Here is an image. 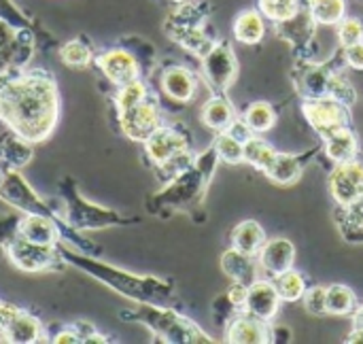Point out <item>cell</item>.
Here are the masks:
<instances>
[{
	"label": "cell",
	"mask_w": 363,
	"mask_h": 344,
	"mask_svg": "<svg viewBox=\"0 0 363 344\" xmlns=\"http://www.w3.org/2000/svg\"><path fill=\"white\" fill-rule=\"evenodd\" d=\"M57 111V87L51 74L34 70L15 79L0 77V121L28 143H40L53 132Z\"/></svg>",
	"instance_id": "cell-1"
},
{
	"label": "cell",
	"mask_w": 363,
	"mask_h": 344,
	"mask_svg": "<svg viewBox=\"0 0 363 344\" xmlns=\"http://www.w3.org/2000/svg\"><path fill=\"white\" fill-rule=\"evenodd\" d=\"M60 255H62V260H66V262L74 264L77 268L85 270L89 277L98 279L100 283H104L113 292H117V294H121V296H125L130 300H136L140 304L164 306V304L174 300L172 281H162V279H155V277H136V274L117 270L111 264L77 255V253H72L68 249H62Z\"/></svg>",
	"instance_id": "cell-2"
},
{
	"label": "cell",
	"mask_w": 363,
	"mask_h": 344,
	"mask_svg": "<svg viewBox=\"0 0 363 344\" xmlns=\"http://www.w3.org/2000/svg\"><path fill=\"white\" fill-rule=\"evenodd\" d=\"M217 162H219V155L213 145L211 149L200 153L191 166H187L185 170L174 174L170 179V183L160 194H155L151 198L149 211L160 215V213H170V211L194 209L202 200V196L211 183V179L217 170Z\"/></svg>",
	"instance_id": "cell-3"
},
{
	"label": "cell",
	"mask_w": 363,
	"mask_h": 344,
	"mask_svg": "<svg viewBox=\"0 0 363 344\" xmlns=\"http://www.w3.org/2000/svg\"><path fill=\"white\" fill-rule=\"evenodd\" d=\"M125 321H134L140 323L145 328H149L160 340L172 344H213L215 340L200 330L194 321H189L187 317L168 311L164 306L157 304H143L134 311L121 313Z\"/></svg>",
	"instance_id": "cell-4"
},
{
	"label": "cell",
	"mask_w": 363,
	"mask_h": 344,
	"mask_svg": "<svg viewBox=\"0 0 363 344\" xmlns=\"http://www.w3.org/2000/svg\"><path fill=\"white\" fill-rule=\"evenodd\" d=\"M294 85L296 91L302 96V100L336 98L351 106L357 98L351 83L336 72L334 64H325V66L311 64V62L298 64L294 70Z\"/></svg>",
	"instance_id": "cell-5"
},
{
	"label": "cell",
	"mask_w": 363,
	"mask_h": 344,
	"mask_svg": "<svg viewBox=\"0 0 363 344\" xmlns=\"http://www.w3.org/2000/svg\"><path fill=\"white\" fill-rule=\"evenodd\" d=\"M145 151L147 157L170 177L194 164L189 153V134L183 126H160L145 140Z\"/></svg>",
	"instance_id": "cell-6"
},
{
	"label": "cell",
	"mask_w": 363,
	"mask_h": 344,
	"mask_svg": "<svg viewBox=\"0 0 363 344\" xmlns=\"http://www.w3.org/2000/svg\"><path fill=\"white\" fill-rule=\"evenodd\" d=\"M60 192L64 198V213L62 219L72 228V230H102V228H111V226H125L132 223L134 219H125L115 211L89 204L87 200H83L77 192V185L72 183V179H64L60 183Z\"/></svg>",
	"instance_id": "cell-7"
},
{
	"label": "cell",
	"mask_w": 363,
	"mask_h": 344,
	"mask_svg": "<svg viewBox=\"0 0 363 344\" xmlns=\"http://www.w3.org/2000/svg\"><path fill=\"white\" fill-rule=\"evenodd\" d=\"M202 70L208 87H213L215 94H225L238 77V60L232 45L225 40L215 43L202 57Z\"/></svg>",
	"instance_id": "cell-8"
},
{
	"label": "cell",
	"mask_w": 363,
	"mask_h": 344,
	"mask_svg": "<svg viewBox=\"0 0 363 344\" xmlns=\"http://www.w3.org/2000/svg\"><path fill=\"white\" fill-rule=\"evenodd\" d=\"M117 119H119L121 132L130 140L145 143L162 126V111H160L155 100L145 98L143 102H138V104H134V106H130L125 111H119Z\"/></svg>",
	"instance_id": "cell-9"
},
{
	"label": "cell",
	"mask_w": 363,
	"mask_h": 344,
	"mask_svg": "<svg viewBox=\"0 0 363 344\" xmlns=\"http://www.w3.org/2000/svg\"><path fill=\"white\" fill-rule=\"evenodd\" d=\"M11 264L23 272H43L49 270L53 266H60V253L55 251V247H40L34 245L26 238H21L19 234L4 247Z\"/></svg>",
	"instance_id": "cell-10"
},
{
	"label": "cell",
	"mask_w": 363,
	"mask_h": 344,
	"mask_svg": "<svg viewBox=\"0 0 363 344\" xmlns=\"http://www.w3.org/2000/svg\"><path fill=\"white\" fill-rule=\"evenodd\" d=\"M302 111L308 119V123L317 130L319 136H325L328 132L351 126V113L349 104L336 98H317V100H304Z\"/></svg>",
	"instance_id": "cell-11"
},
{
	"label": "cell",
	"mask_w": 363,
	"mask_h": 344,
	"mask_svg": "<svg viewBox=\"0 0 363 344\" xmlns=\"http://www.w3.org/2000/svg\"><path fill=\"white\" fill-rule=\"evenodd\" d=\"M0 198L9 204H13L19 213L23 215H49V204H45L36 192L28 185V181L17 172V170H9L2 181H0Z\"/></svg>",
	"instance_id": "cell-12"
},
{
	"label": "cell",
	"mask_w": 363,
	"mask_h": 344,
	"mask_svg": "<svg viewBox=\"0 0 363 344\" xmlns=\"http://www.w3.org/2000/svg\"><path fill=\"white\" fill-rule=\"evenodd\" d=\"M330 192L336 204L351 206L363 198V166L357 160L336 164L330 174Z\"/></svg>",
	"instance_id": "cell-13"
},
{
	"label": "cell",
	"mask_w": 363,
	"mask_h": 344,
	"mask_svg": "<svg viewBox=\"0 0 363 344\" xmlns=\"http://www.w3.org/2000/svg\"><path fill=\"white\" fill-rule=\"evenodd\" d=\"M96 66L102 70V74L117 87L136 81L140 74V64L138 57L125 49H111L102 55L96 57Z\"/></svg>",
	"instance_id": "cell-14"
},
{
	"label": "cell",
	"mask_w": 363,
	"mask_h": 344,
	"mask_svg": "<svg viewBox=\"0 0 363 344\" xmlns=\"http://www.w3.org/2000/svg\"><path fill=\"white\" fill-rule=\"evenodd\" d=\"M281 302L283 300L279 298V292H277L274 283L266 281V279H257L255 283L249 285L247 300H245V313L257 317L259 321L270 323L279 315Z\"/></svg>",
	"instance_id": "cell-15"
},
{
	"label": "cell",
	"mask_w": 363,
	"mask_h": 344,
	"mask_svg": "<svg viewBox=\"0 0 363 344\" xmlns=\"http://www.w3.org/2000/svg\"><path fill=\"white\" fill-rule=\"evenodd\" d=\"M225 343L232 344H262L270 343V328L266 321L249 313H236L225 326Z\"/></svg>",
	"instance_id": "cell-16"
},
{
	"label": "cell",
	"mask_w": 363,
	"mask_h": 344,
	"mask_svg": "<svg viewBox=\"0 0 363 344\" xmlns=\"http://www.w3.org/2000/svg\"><path fill=\"white\" fill-rule=\"evenodd\" d=\"M315 153H317L315 149L308 151V153H304V155L279 153V151H277L274 160H272L270 166L264 170V174H266L272 183H277V185H291V183H296V181L302 177V170H304L306 162H308L311 157H315Z\"/></svg>",
	"instance_id": "cell-17"
},
{
	"label": "cell",
	"mask_w": 363,
	"mask_h": 344,
	"mask_svg": "<svg viewBox=\"0 0 363 344\" xmlns=\"http://www.w3.org/2000/svg\"><path fill=\"white\" fill-rule=\"evenodd\" d=\"M162 91L174 102H189L196 96V74L185 66H168L162 72Z\"/></svg>",
	"instance_id": "cell-18"
},
{
	"label": "cell",
	"mask_w": 363,
	"mask_h": 344,
	"mask_svg": "<svg viewBox=\"0 0 363 344\" xmlns=\"http://www.w3.org/2000/svg\"><path fill=\"white\" fill-rule=\"evenodd\" d=\"M294 262H296V247L289 238H272L259 251V264L272 277L294 268Z\"/></svg>",
	"instance_id": "cell-19"
},
{
	"label": "cell",
	"mask_w": 363,
	"mask_h": 344,
	"mask_svg": "<svg viewBox=\"0 0 363 344\" xmlns=\"http://www.w3.org/2000/svg\"><path fill=\"white\" fill-rule=\"evenodd\" d=\"M323 138V147H325V153L328 157L334 162V164H342V162H351L357 157L359 153V143H357V136L355 132L351 130V126H342V128H336L332 132H328Z\"/></svg>",
	"instance_id": "cell-20"
},
{
	"label": "cell",
	"mask_w": 363,
	"mask_h": 344,
	"mask_svg": "<svg viewBox=\"0 0 363 344\" xmlns=\"http://www.w3.org/2000/svg\"><path fill=\"white\" fill-rule=\"evenodd\" d=\"M19 236L40 247H55L60 232L49 215H26L19 223Z\"/></svg>",
	"instance_id": "cell-21"
},
{
	"label": "cell",
	"mask_w": 363,
	"mask_h": 344,
	"mask_svg": "<svg viewBox=\"0 0 363 344\" xmlns=\"http://www.w3.org/2000/svg\"><path fill=\"white\" fill-rule=\"evenodd\" d=\"M221 268L234 283H242L249 287L257 281V266L253 262V255H247L234 247L221 255Z\"/></svg>",
	"instance_id": "cell-22"
},
{
	"label": "cell",
	"mask_w": 363,
	"mask_h": 344,
	"mask_svg": "<svg viewBox=\"0 0 363 344\" xmlns=\"http://www.w3.org/2000/svg\"><path fill=\"white\" fill-rule=\"evenodd\" d=\"M30 53H32V43L23 40L21 36H17L15 32H11L6 26L0 23V77L2 70L11 64L23 66Z\"/></svg>",
	"instance_id": "cell-23"
},
{
	"label": "cell",
	"mask_w": 363,
	"mask_h": 344,
	"mask_svg": "<svg viewBox=\"0 0 363 344\" xmlns=\"http://www.w3.org/2000/svg\"><path fill=\"white\" fill-rule=\"evenodd\" d=\"M200 117L206 128H211L215 132H225L232 126V121L236 119V111L223 94H217L202 106Z\"/></svg>",
	"instance_id": "cell-24"
},
{
	"label": "cell",
	"mask_w": 363,
	"mask_h": 344,
	"mask_svg": "<svg viewBox=\"0 0 363 344\" xmlns=\"http://www.w3.org/2000/svg\"><path fill=\"white\" fill-rule=\"evenodd\" d=\"M0 340L4 343H17V344H30L38 343L40 340V334H43V328L38 323L36 317L28 315V313H17L15 319L0 332Z\"/></svg>",
	"instance_id": "cell-25"
},
{
	"label": "cell",
	"mask_w": 363,
	"mask_h": 344,
	"mask_svg": "<svg viewBox=\"0 0 363 344\" xmlns=\"http://www.w3.org/2000/svg\"><path fill=\"white\" fill-rule=\"evenodd\" d=\"M264 245H266V232L253 219L238 223L232 232V247L247 255H259Z\"/></svg>",
	"instance_id": "cell-26"
},
{
	"label": "cell",
	"mask_w": 363,
	"mask_h": 344,
	"mask_svg": "<svg viewBox=\"0 0 363 344\" xmlns=\"http://www.w3.org/2000/svg\"><path fill=\"white\" fill-rule=\"evenodd\" d=\"M336 226L347 243L362 245L363 243V206L362 202L351 204V206H340L336 209Z\"/></svg>",
	"instance_id": "cell-27"
},
{
	"label": "cell",
	"mask_w": 363,
	"mask_h": 344,
	"mask_svg": "<svg viewBox=\"0 0 363 344\" xmlns=\"http://www.w3.org/2000/svg\"><path fill=\"white\" fill-rule=\"evenodd\" d=\"M266 34L264 17L257 11H245L234 21V36L245 45H257Z\"/></svg>",
	"instance_id": "cell-28"
},
{
	"label": "cell",
	"mask_w": 363,
	"mask_h": 344,
	"mask_svg": "<svg viewBox=\"0 0 363 344\" xmlns=\"http://www.w3.org/2000/svg\"><path fill=\"white\" fill-rule=\"evenodd\" d=\"M272 283H274V287H277V292H279V298H281L283 302L302 300V296H304V292H306V281H304V277H302L298 270H294V268H289V270L277 274Z\"/></svg>",
	"instance_id": "cell-29"
},
{
	"label": "cell",
	"mask_w": 363,
	"mask_h": 344,
	"mask_svg": "<svg viewBox=\"0 0 363 344\" xmlns=\"http://www.w3.org/2000/svg\"><path fill=\"white\" fill-rule=\"evenodd\" d=\"M357 309V298L347 285H330L328 287V315L345 317Z\"/></svg>",
	"instance_id": "cell-30"
},
{
	"label": "cell",
	"mask_w": 363,
	"mask_h": 344,
	"mask_svg": "<svg viewBox=\"0 0 363 344\" xmlns=\"http://www.w3.org/2000/svg\"><path fill=\"white\" fill-rule=\"evenodd\" d=\"M308 4L315 23H323V26L340 23L347 13V0H313Z\"/></svg>",
	"instance_id": "cell-31"
},
{
	"label": "cell",
	"mask_w": 363,
	"mask_h": 344,
	"mask_svg": "<svg viewBox=\"0 0 363 344\" xmlns=\"http://www.w3.org/2000/svg\"><path fill=\"white\" fill-rule=\"evenodd\" d=\"M274 155H277V149L259 136H251L245 143V162L251 164L253 168L262 170V172L270 166Z\"/></svg>",
	"instance_id": "cell-32"
},
{
	"label": "cell",
	"mask_w": 363,
	"mask_h": 344,
	"mask_svg": "<svg viewBox=\"0 0 363 344\" xmlns=\"http://www.w3.org/2000/svg\"><path fill=\"white\" fill-rule=\"evenodd\" d=\"M242 119L253 132H266L277 123V111H274L272 104H268L264 100H257V102L247 106Z\"/></svg>",
	"instance_id": "cell-33"
},
{
	"label": "cell",
	"mask_w": 363,
	"mask_h": 344,
	"mask_svg": "<svg viewBox=\"0 0 363 344\" xmlns=\"http://www.w3.org/2000/svg\"><path fill=\"white\" fill-rule=\"evenodd\" d=\"M2 157L9 166H15V168H21L26 166L30 160H32V143H28L26 138L21 136H11L4 140L2 145Z\"/></svg>",
	"instance_id": "cell-34"
},
{
	"label": "cell",
	"mask_w": 363,
	"mask_h": 344,
	"mask_svg": "<svg viewBox=\"0 0 363 344\" xmlns=\"http://www.w3.org/2000/svg\"><path fill=\"white\" fill-rule=\"evenodd\" d=\"M259 9L264 17L281 23L300 13V0H259Z\"/></svg>",
	"instance_id": "cell-35"
},
{
	"label": "cell",
	"mask_w": 363,
	"mask_h": 344,
	"mask_svg": "<svg viewBox=\"0 0 363 344\" xmlns=\"http://www.w3.org/2000/svg\"><path fill=\"white\" fill-rule=\"evenodd\" d=\"M145 98H149V91H147V85L136 79V81H130L125 85H121L115 94V106H117V113L119 111H125L138 102H143Z\"/></svg>",
	"instance_id": "cell-36"
},
{
	"label": "cell",
	"mask_w": 363,
	"mask_h": 344,
	"mask_svg": "<svg viewBox=\"0 0 363 344\" xmlns=\"http://www.w3.org/2000/svg\"><path fill=\"white\" fill-rule=\"evenodd\" d=\"M215 149L219 160L228 162V164H240L245 162V143H240L238 138H234L230 132H221L215 140Z\"/></svg>",
	"instance_id": "cell-37"
},
{
	"label": "cell",
	"mask_w": 363,
	"mask_h": 344,
	"mask_svg": "<svg viewBox=\"0 0 363 344\" xmlns=\"http://www.w3.org/2000/svg\"><path fill=\"white\" fill-rule=\"evenodd\" d=\"M60 60L66 64V66H72V68H83L91 62V49L83 43V40H70L66 45L60 47Z\"/></svg>",
	"instance_id": "cell-38"
},
{
	"label": "cell",
	"mask_w": 363,
	"mask_h": 344,
	"mask_svg": "<svg viewBox=\"0 0 363 344\" xmlns=\"http://www.w3.org/2000/svg\"><path fill=\"white\" fill-rule=\"evenodd\" d=\"M304 306L313 317H325L328 315V287H306L304 296Z\"/></svg>",
	"instance_id": "cell-39"
},
{
	"label": "cell",
	"mask_w": 363,
	"mask_h": 344,
	"mask_svg": "<svg viewBox=\"0 0 363 344\" xmlns=\"http://www.w3.org/2000/svg\"><path fill=\"white\" fill-rule=\"evenodd\" d=\"M338 38H340V45L342 47H351V45H357L363 40V23L355 17H349V19H342L340 26H338Z\"/></svg>",
	"instance_id": "cell-40"
},
{
	"label": "cell",
	"mask_w": 363,
	"mask_h": 344,
	"mask_svg": "<svg viewBox=\"0 0 363 344\" xmlns=\"http://www.w3.org/2000/svg\"><path fill=\"white\" fill-rule=\"evenodd\" d=\"M238 313V306L228 298V294H221L215 302H213V317L217 326H228L230 319Z\"/></svg>",
	"instance_id": "cell-41"
},
{
	"label": "cell",
	"mask_w": 363,
	"mask_h": 344,
	"mask_svg": "<svg viewBox=\"0 0 363 344\" xmlns=\"http://www.w3.org/2000/svg\"><path fill=\"white\" fill-rule=\"evenodd\" d=\"M19 223H21V215L15 213L0 215V247H6L19 234Z\"/></svg>",
	"instance_id": "cell-42"
},
{
	"label": "cell",
	"mask_w": 363,
	"mask_h": 344,
	"mask_svg": "<svg viewBox=\"0 0 363 344\" xmlns=\"http://www.w3.org/2000/svg\"><path fill=\"white\" fill-rule=\"evenodd\" d=\"M342 55L347 66L355 68V70H363V40L351 47H342Z\"/></svg>",
	"instance_id": "cell-43"
},
{
	"label": "cell",
	"mask_w": 363,
	"mask_h": 344,
	"mask_svg": "<svg viewBox=\"0 0 363 344\" xmlns=\"http://www.w3.org/2000/svg\"><path fill=\"white\" fill-rule=\"evenodd\" d=\"M247 292H249V287L247 285H242V283H234L225 294H228V298L238 306V309H245V300H247Z\"/></svg>",
	"instance_id": "cell-44"
},
{
	"label": "cell",
	"mask_w": 363,
	"mask_h": 344,
	"mask_svg": "<svg viewBox=\"0 0 363 344\" xmlns=\"http://www.w3.org/2000/svg\"><path fill=\"white\" fill-rule=\"evenodd\" d=\"M19 313L17 306L9 304V302H0V332L15 319V315Z\"/></svg>",
	"instance_id": "cell-45"
},
{
	"label": "cell",
	"mask_w": 363,
	"mask_h": 344,
	"mask_svg": "<svg viewBox=\"0 0 363 344\" xmlns=\"http://www.w3.org/2000/svg\"><path fill=\"white\" fill-rule=\"evenodd\" d=\"M270 343H291V332L289 328H270Z\"/></svg>",
	"instance_id": "cell-46"
},
{
	"label": "cell",
	"mask_w": 363,
	"mask_h": 344,
	"mask_svg": "<svg viewBox=\"0 0 363 344\" xmlns=\"http://www.w3.org/2000/svg\"><path fill=\"white\" fill-rule=\"evenodd\" d=\"M55 344H79L81 343V336H77V332L72 330H62L55 338H53Z\"/></svg>",
	"instance_id": "cell-47"
},
{
	"label": "cell",
	"mask_w": 363,
	"mask_h": 344,
	"mask_svg": "<svg viewBox=\"0 0 363 344\" xmlns=\"http://www.w3.org/2000/svg\"><path fill=\"white\" fill-rule=\"evenodd\" d=\"M349 344H363V328H353L351 336L347 338Z\"/></svg>",
	"instance_id": "cell-48"
},
{
	"label": "cell",
	"mask_w": 363,
	"mask_h": 344,
	"mask_svg": "<svg viewBox=\"0 0 363 344\" xmlns=\"http://www.w3.org/2000/svg\"><path fill=\"white\" fill-rule=\"evenodd\" d=\"M353 326L355 328H363V304L355 309V317H353Z\"/></svg>",
	"instance_id": "cell-49"
},
{
	"label": "cell",
	"mask_w": 363,
	"mask_h": 344,
	"mask_svg": "<svg viewBox=\"0 0 363 344\" xmlns=\"http://www.w3.org/2000/svg\"><path fill=\"white\" fill-rule=\"evenodd\" d=\"M174 2H187V0H174Z\"/></svg>",
	"instance_id": "cell-50"
},
{
	"label": "cell",
	"mask_w": 363,
	"mask_h": 344,
	"mask_svg": "<svg viewBox=\"0 0 363 344\" xmlns=\"http://www.w3.org/2000/svg\"><path fill=\"white\" fill-rule=\"evenodd\" d=\"M0 181H2V174H0Z\"/></svg>",
	"instance_id": "cell-51"
},
{
	"label": "cell",
	"mask_w": 363,
	"mask_h": 344,
	"mask_svg": "<svg viewBox=\"0 0 363 344\" xmlns=\"http://www.w3.org/2000/svg\"><path fill=\"white\" fill-rule=\"evenodd\" d=\"M362 206H363V198H362Z\"/></svg>",
	"instance_id": "cell-52"
},
{
	"label": "cell",
	"mask_w": 363,
	"mask_h": 344,
	"mask_svg": "<svg viewBox=\"0 0 363 344\" xmlns=\"http://www.w3.org/2000/svg\"><path fill=\"white\" fill-rule=\"evenodd\" d=\"M308 2H313V0H308Z\"/></svg>",
	"instance_id": "cell-53"
}]
</instances>
